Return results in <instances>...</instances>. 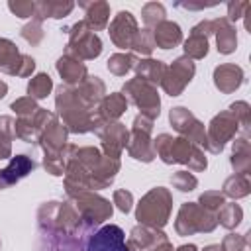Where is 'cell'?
Masks as SVG:
<instances>
[{
  "mask_svg": "<svg viewBox=\"0 0 251 251\" xmlns=\"http://www.w3.org/2000/svg\"><path fill=\"white\" fill-rule=\"evenodd\" d=\"M33 167H35V163L31 159H27L25 155H16L10 161V165L0 171V190L2 188H8L10 184H14L20 178H24L27 173L33 171Z\"/></svg>",
  "mask_w": 251,
  "mask_h": 251,
  "instance_id": "9a60e30c",
  "label": "cell"
},
{
  "mask_svg": "<svg viewBox=\"0 0 251 251\" xmlns=\"http://www.w3.org/2000/svg\"><path fill=\"white\" fill-rule=\"evenodd\" d=\"M114 204H118V208L127 214L131 210V204H133L131 192H127V190H116L114 192Z\"/></svg>",
  "mask_w": 251,
  "mask_h": 251,
  "instance_id": "ab89813d",
  "label": "cell"
},
{
  "mask_svg": "<svg viewBox=\"0 0 251 251\" xmlns=\"http://www.w3.org/2000/svg\"><path fill=\"white\" fill-rule=\"evenodd\" d=\"M135 63H137V59H135L133 55L116 53V55H112V57L108 59V71L114 73V75H118V76H122V75H126L127 71H131V69L135 67Z\"/></svg>",
  "mask_w": 251,
  "mask_h": 251,
  "instance_id": "f1b7e54d",
  "label": "cell"
},
{
  "mask_svg": "<svg viewBox=\"0 0 251 251\" xmlns=\"http://www.w3.org/2000/svg\"><path fill=\"white\" fill-rule=\"evenodd\" d=\"M6 157H10V141L4 135H0V159H6Z\"/></svg>",
  "mask_w": 251,
  "mask_h": 251,
  "instance_id": "7bdbcfd3",
  "label": "cell"
},
{
  "mask_svg": "<svg viewBox=\"0 0 251 251\" xmlns=\"http://www.w3.org/2000/svg\"><path fill=\"white\" fill-rule=\"evenodd\" d=\"M22 35L29 41V43H39L43 39V29H41V22L39 20H33L31 24H27L24 29H22Z\"/></svg>",
  "mask_w": 251,
  "mask_h": 251,
  "instance_id": "d590c367",
  "label": "cell"
},
{
  "mask_svg": "<svg viewBox=\"0 0 251 251\" xmlns=\"http://www.w3.org/2000/svg\"><path fill=\"white\" fill-rule=\"evenodd\" d=\"M192 76H194V63L188 57H180L169 69H165L161 84L171 96H178L184 90V86L192 80Z\"/></svg>",
  "mask_w": 251,
  "mask_h": 251,
  "instance_id": "9c48e42d",
  "label": "cell"
},
{
  "mask_svg": "<svg viewBox=\"0 0 251 251\" xmlns=\"http://www.w3.org/2000/svg\"><path fill=\"white\" fill-rule=\"evenodd\" d=\"M98 133L102 135L106 155L118 159L120 151L127 145V131H126V127L122 124H108L106 129H100Z\"/></svg>",
  "mask_w": 251,
  "mask_h": 251,
  "instance_id": "5bb4252c",
  "label": "cell"
},
{
  "mask_svg": "<svg viewBox=\"0 0 251 251\" xmlns=\"http://www.w3.org/2000/svg\"><path fill=\"white\" fill-rule=\"evenodd\" d=\"M100 51H102V43L98 35L92 29H88L84 22L75 24L67 43V55L71 57L76 55V59L80 61V59H94L100 55Z\"/></svg>",
  "mask_w": 251,
  "mask_h": 251,
  "instance_id": "277c9868",
  "label": "cell"
},
{
  "mask_svg": "<svg viewBox=\"0 0 251 251\" xmlns=\"http://www.w3.org/2000/svg\"><path fill=\"white\" fill-rule=\"evenodd\" d=\"M86 10V20L84 24L88 25V29H102L108 24L110 18V8L106 2H90V4H80Z\"/></svg>",
  "mask_w": 251,
  "mask_h": 251,
  "instance_id": "7402d4cb",
  "label": "cell"
},
{
  "mask_svg": "<svg viewBox=\"0 0 251 251\" xmlns=\"http://www.w3.org/2000/svg\"><path fill=\"white\" fill-rule=\"evenodd\" d=\"M243 247H247V237L237 235V233H229L220 245L222 251H241Z\"/></svg>",
  "mask_w": 251,
  "mask_h": 251,
  "instance_id": "e575fe53",
  "label": "cell"
},
{
  "mask_svg": "<svg viewBox=\"0 0 251 251\" xmlns=\"http://www.w3.org/2000/svg\"><path fill=\"white\" fill-rule=\"evenodd\" d=\"M75 8L73 2H37L33 16L35 20H43V18H63L67 16L71 10Z\"/></svg>",
  "mask_w": 251,
  "mask_h": 251,
  "instance_id": "484cf974",
  "label": "cell"
},
{
  "mask_svg": "<svg viewBox=\"0 0 251 251\" xmlns=\"http://www.w3.org/2000/svg\"><path fill=\"white\" fill-rule=\"evenodd\" d=\"M218 220L212 212L204 210L202 206L188 202L182 204L178 210V218L175 222V227L180 235H190L194 231H212L216 227Z\"/></svg>",
  "mask_w": 251,
  "mask_h": 251,
  "instance_id": "3957f363",
  "label": "cell"
},
{
  "mask_svg": "<svg viewBox=\"0 0 251 251\" xmlns=\"http://www.w3.org/2000/svg\"><path fill=\"white\" fill-rule=\"evenodd\" d=\"M153 151L165 163H184V165H188L194 171L206 169V157H204V153L198 149V145H194L186 137L173 139L171 135L163 133V135H159L155 139Z\"/></svg>",
  "mask_w": 251,
  "mask_h": 251,
  "instance_id": "6da1fadb",
  "label": "cell"
},
{
  "mask_svg": "<svg viewBox=\"0 0 251 251\" xmlns=\"http://www.w3.org/2000/svg\"><path fill=\"white\" fill-rule=\"evenodd\" d=\"M137 22L131 16V12H120L114 22L110 24V37L120 49L131 47L135 35H137Z\"/></svg>",
  "mask_w": 251,
  "mask_h": 251,
  "instance_id": "7c38bea8",
  "label": "cell"
},
{
  "mask_svg": "<svg viewBox=\"0 0 251 251\" xmlns=\"http://www.w3.org/2000/svg\"><path fill=\"white\" fill-rule=\"evenodd\" d=\"M249 10V2H231L229 6H227V22H231V20H239V18H243L245 16V12Z\"/></svg>",
  "mask_w": 251,
  "mask_h": 251,
  "instance_id": "60d3db41",
  "label": "cell"
},
{
  "mask_svg": "<svg viewBox=\"0 0 251 251\" xmlns=\"http://www.w3.org/2000/svg\"><path fill=\"white\" fill-rule=\"evenodd\" d=\"M153 45H155L153 33L149 29H141V31H137V35H135V39L131 43V49H135L141 55H149L153 51Z\"/></svg>",
  "mask_w": 251,
  "mask_h": 251,
  "instance_id": "1f68e13d",
  "label": "cell"
},
{
  "mask_svg": "<svg viewBox=\"0 0 251 251\" xmlns=\"http://www.w3.org/2000/svg\"><path fill=\"white\" fill-rule=\"evenodd\" d=\"M208 33H214V22H200L192 27L190 37L184 41V51L188 59H202L208 53Z\"/></svg>",
  "mask_w": 251,
  "mask_h": 251,
  "instance_id": "4fadbf2b",
  "label": "cell"
},
{
  "mask_svg": "<svg viewBox=\"0 0 251 251\" xmlns=\"http://www.w3.org/2000/svg\"><path fill=\"white\" fill-rule=\"evenodd\" d=\"M137 71V78L149 82V84H155V82H161L163 75H165V65L161 61H153V59H147V61H137L135 67Z\"/></svg>",
  "mask_w": 251,
  "mask_h": 251,
  "instance_id": "d4e9b609",
  "label": "cell"
},
{
  "mask_svg": "<svg viewBox=\"0 0 251 251\" xmlns=\"http://www.w3.org/2000/svg\"><path fill=\"white\" fill-rule=\"evenodd\" d=\"M241 218H243V210H241L239 204H224V206L220 208V214L216 216V220H218L224 227H227V229L237 227L239 222H241Z\"/></svg>",
  "mask_w": 251,
  "mask_h": 251,
  "instance_id": "83f0119b",
  "label": "cell"
},
{
  "mask_svg": "<svg viewBox=\"0 0 251 251\" xmlns=\"http://www.w3.org/2000/svg\"><path fill=\"white\" fill-rule=\"evenodd\" d=\"M171 202H173L171 194L163 186H157L151 192H147L143 196V200L139 202L137 212H135L139 224L153 227V229L163 227L169 220V214H171Z\"/></svg>",
  "mask_w": 251,
  "mask_h": 251,
  "instance_id": "7a4b0ae2",
  "label": "cell"
},
{
  "mask_svg": "<svg viewBox=\"0 0 251 251\" xmlns=\"http://www.w3.org/2000/svg\"><path fill=\"white\" fill-rule=\"evenodd\" d=\"M53 88V82H51V76L49 75H37L29 80L27 84V92H29V98H45Z\"/></svg>",
  "mask_w": 251,
  "mask_h": 251,
  "instance_id": "f546056e",
  "label": "cell"
},
{
  "mask_svg": "<svg viewBox=\"0 0 251 251\" xmlns=\"http://www.w3.org/2000/svg\"><path fill=\"white\" fill-rule=\"evenodd\" d=\"M241 251H247V247H243V249H241Z\"/></svg>",
  "mask_w": 251,
  "mask_h": 251,
  "instance_id": "7dc6e473",
  "label": "cell"
},
{
  "mask_svg": "<svg viewBox=\"0 0 251 251\" xmlns=\"http://www.w3.org/2000/svg\"><path fill=\"white\" fill-rule=\"evenodd\" d=\"M8 8H10L18 18H29V16H33L35 2H10Z\"/></svg>",
  "mask_w": 251,
  "mask_h": 251,
  "instance_id": "f35d334b",
  "label": "cell"
},
{
  "mask_svg": "<svg viewBox=\"0 0 251 251\" xmlns=\"http://www.w3.org/2000/svg\"><path fill=\"white\" fill-rule=\"evenodd\" d=\"M57 71L67 84H80L86 78V67L71 55H65L57 61Z\"/></svg>",
  "mask_w": 251,
  "mask_h": 251,
  "instance_id": "ac0fdd59",
  "label": "cell"
},
{
  "mask_svg": "<svg viewBox=\"0 0 251 251\" xmlns=\"http://www.w3.org/2000/svg\"><path fill=\"white\" fill-rule=\"evenodd\" d=\"M229 112L235 116V120L243 126V129L247 133V126H249V106H247V102H235V104H231L229 106Z\"/></svg>",
  "mask_w": 251,
  "mask_h": 251,
  "instance_id": "74e56055",
  "label": "cell"
},
{
  "mask_svg": "<svg viewBox=\"0 0 251 251\" xmlns=\"http://www.w3.org/2000/svg\"><path fill=\"white\" fill-rule=\"evenodd\" d=\"M171 182H173L178 190H182V192L194 190V188H196V184H198L196 176H194V175H190V173H186V171H178V173H175V175H173V178H171Z\"/></svg>",
  "mask_w": 251,
  "mask_h": 251,
  "instance_id": "836d02e7",
  "label": "cell"
},
{
  "mask_svg": "<svg viewBox=\"0 0 251 251\" xmlns=\"http://www.w3.org/2000/svg\"><path fill=\"white\" fill-rule=\"evenodd\" d=\"M212 22H214V33H216V39H218V51L224 53V55L233 53L235 51V45H237L235 29L229 25V22L226 18L212 20Z\"/></svg>",
  "mask_w": 251,
  "mask_h": 251,
  "instance_id": "ffe728a7",
  "label": "cell"
},
{
  "mask_svg": "<svg viewBox=\"0 0 251 251\" xmlns=\"http://www.w3.org/2000/svg\"><path fill=\"white\" fill-rule=\"evenodd\" d=\"M24 55L10 39H0V69L8 75H18Z\"/></svg>",
  "mask_w": 251,
  "mask_h": 251,
  "instance_id": "44dd1931",
  "label": "cell"
},
{
  "mask_svg": "<svg viewBox=\"0 0 251 251\" xmlns=\"http://www.w3.org/2000/svg\"><path fill=\"white\" fill-rule=\"evenodd\" d=\"M12 110L14 112H18L20 114V118H24V116H31V114H35L39 108H37V104L33 102V98H20V100H16L14 104H12Z\"/></svg>",
  "mask_w": 251,
  "mask_h": 251,
  "instance_id": "8d00e7d4",
  "label": "cell"
},
{
  "mask_svg": "<svg viewBox=\"0 0 251 251\" xmlns=\"http://www.w3.org/2000/svg\"><path fill=\"white\" fill-rule=\"evenodd\" d=\"M127 108V100L126 96H122L120 92H114L110 96H106L100 104V112H98V118H96V127L98 129L102 126V122H108V120H116L124 114V110Z\"/></svg>",
  "mask_w": 251,
  "mask_h": 251,
  "instance_id": "e0dca14e",
  "label": "cell"
},
{
  "mask_svg": "<svg viewBox=\"0 0 251 251\" xmlns=\"http://www.w3.org/2000/svg\"><path fill=\"white\" fill-rule=\"evenodd\" d=\"M86 251H131V247L126 241L124 229L120 226L108 224L90 235Z\"/></svg>",
  "mask_w": 251,
  "mask_h": 251,
  "instance_id": "ba28073f",
  "label": "cell"
},
{
  "mask_svg": "<svg viewBox=\"0 0 251 251\" xmlns=\"http://www.w3.org/2000/svg\"><path fill=\"white\" fill-rule=\"evenodd\" d=\"M204 251H222V249H220V245H208Z\"/></svg>",
  "mask_w": 251,
  "mask_h": 251,
  "instance_id": "bcb514c9",
  "label": "cell"
},
{
  "mask_svg": "<svg viewBox=\"0 0 251 251\" xmlns=\"http://www.w3.org/2000/svg\"><path fill=\"white\" fill-rule=\"evenodd\" d=\"M243 82V71L237 65H220L214 71V84L222 92H233Z\"/></svg>",
  "mask_w": 251,
  "mask_h": 251,
  "instance_id": "2e32d148",
  "label": "cell"
},
{
  "mask_svg": "<svg viewBox=\"0 0 251 251\" xmlns=\"http://www.w3.org/2000/svg\"><path fill=\"white\" fill-rule=\"evenodd\" d=\"M182 39V31L175 22H161L159 25H155L153 31V41L155 45H159L161 49H171L175 45H178Z\"/></svg>",
  "mask_w": 251,
  "mask_h": 251,
  "instance_id": "d6986e66",
  "label": "cell"
},
{
  "mask_svg": "<svg viewBox=\"0 0 251 251\" xmlns=\"http://www.w3.org/2000/svg\"><path fill=\"white\" fill-rule=\"evenodd\" d=\"M102 94H104V82L98 76H86L80 82V90L76 92V96L82 104H96V102H100Z\"/></svg>",
  "mask_w": 251,
  "mask_h": 251,
  "instance_id": "cb8c5ba5",
  "label": "cell"
},
{
  "mask_svg": "<svg viewBox=\"0 0 251 251\" xmlns=\"http://www.w3.org/2000/svg\"><path fill=\"white\" fill-rule=\"evenodd\" d=\"M224 204H226V202H224V194L218 192V190H210V192H204V194L200 196V206H202L204 210L212 212V214L218 212Z\"/></svg>",
  "mask_w": 251,
  "mask_h": 251,
  "instance_id": "d6a6232c",
  "label": "cell"
},
{
  "mask_svg": "<svg viewBox=\"0 0 251 251\" xmlns=\"http://www.w3.org/2000/svg\"><path fill=\"white\" fill-rule=\"evenodd\" d=\"M171 124L175 126L176 131H180L182 135L188 137V141H192L194 145H206V131L204 126L182 106L173 108L171 110Z\"/></svg>",
  "mask_w": 251,
  "mask_h": 251,
  "instance_id": "8fae6325",
  "label": "cell"
},
{
  "mask_svg": "<svg viewBox=\"0 0 251 251\" xmlns=\"http://www.w3.org/2000/svg\"><path fill=\"white\" fill-rule=\"evenodd\" d=\"M224 194L229 198H243L249 194V178L247 175H233L224 182Z\"/></svg>",
  "mask_w": 251,
  "mask_h": 251,
  "instance_id": "4316f807",
  "label": "cell"
},
{
  "mask_svg": "<svg viewBox=\"0 0 251 251\" xmlns=\"http://www.w3.org/2000/svg\"><path fill=\"white\" fill-rule=\"evenodd\" d=\"M6 90H8V86H6V82H0V98L6 94Z\"/></svg>",
  "mask_w": 251,
  "mask_h": 251,
  "instance_id": "f6af8a7d",
  "label": "cell"
},
{
  "mask_svg": "<svg viewBox=\"0 0 251 251\" xmlns=\"http://www.w3.org/2000/svg\"><path fill=\"white\" fill-rule=\"evenodd\" d=\"M176 251H196V247H194V245H182V247H178Z\"/></svg>",
  "mask_w": 251,
  "mask_h": 251,
  "instance_id": "ee69618b",
  "label": "cell"
},
{
  "mask_svg": "<svg viewBox=\"0 0 251 251\" xmlns=\"http://www.w3.org/2000/svg\"><path fill=\"white\" fill-rule=\"evenodd\" d=\"M149 131H151V120L145 116H137L133 122V131H131V139L127 141V151L133 159L137 161H145L149 163L155 157L153 145L149 141Z\"/></svg>",
  "mask_w": 251,
  "mask_h": 251,
  "instance_id": "52a82bcc",
  "label": "cell"
},
{
  "mask_svg": "<svg viewBox=\"0 0 251 251\" xmlns=\"http://www.w3.org/2000/svg\"><path fill=\"white\" fill-rule=\"evenodd\" d=\"M143 22H145V25H159L161 22H165L163 4H157V2L145 4L143 6Z\"/></svg>",
  "mask_w": 251,
  "mask_h": 251,
  "instance_id": "4dcf8cb0",
  "label": "cell"
},
{
  "mask_svg": "<svg viewBox=\"0 0 251 251\" xmlns=\"http://www.w3.org/2000/svg\"><path fill=\"white\" fill-rule=\"evenodd\" d=\"M237 127H239V122L235 120V116L231 112L218 114L210 122V129L206 133V145L204 147H208L212 153H220L224 149V143L237 133Z\"/></svg>",
  "mask_w": 251,
  "mask_h": 251,
  "instance_id": "8992f818",
  "label": "cell"
},
{
  "mask_svg": "<svg viewBox=\"0 0 251 251\" xmlns=\"http://www.w3.org/2000/svg\"><path fill=\"white\" fill-rule=\"evenodd\" d=\"M231 167L235 169L237 175H247L251 167V149L247 137L235 139L233 141V157H231Z\"/></svg>",
  "mask_w": 251,
  "mask_h": 251,
  "instance_id": "603a6c76",
  "label": "cell"
},
{
  "mask_svg": "<svg viewBox=\"0 0 251 251\" xmlns=\"http://www.w3.org/2000/svg\"><path fill=\"white\" fill-rule=\"evenodd\" d=\"M0 135H4L6 139L16 135V122L12 118H8V116L0 118Z\"/></svg>",
  "mask_w": 251,
  "mask_h": 251,
  "instance_id": "b9f144b4",
  "label": "cell"
},
{
  "mask_svg": "<svg viewBox=\"0 0 251 251\" xmlns=\"http://www.w3.org/2000/svg\"><path fill=\"white\" fill-rule=\"evenodd\" d=\"M124 92L141 110V116H145L149 120H153L155 116H159L161 102H159V94H157V90H155L153 84H149V82H145V80H141V78L135 76L129 82H126Z\"/></svg>",
  "mask_w": 251,
  "mask_h": 251,
  "instance_id": "5b68a950",
  "label": "cell"
},
{
  "mask_svg": "<svg viewBox=\"0 0 251 251\" xmlns=\"http://www.w3.org/2000/svg\"><path fill=\"white\" fill-rule=\"evenodd\" d=\"M76 210L86 222V226H98L112 216V204L106 198H100L88 192L76 194Z\"/></svg>",
  "mask_w": 251,
  "mask_h": 251,
  "instance_id": "30bf717a",
  "label": "cell"
}]
</instances>
